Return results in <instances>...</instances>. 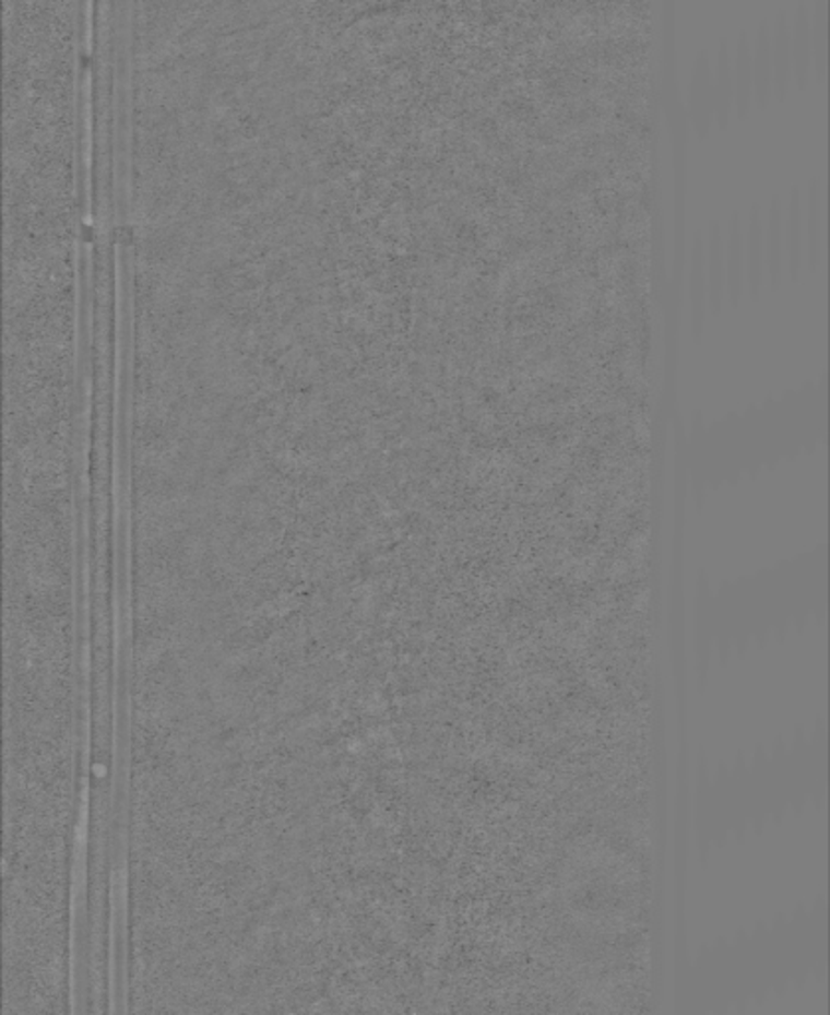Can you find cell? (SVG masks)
<instances>
[{
	"instance_id": "5bb4252c",
	"label": "cell",
	"mask_w": 830,
	"mask_h": 1015,
	"mask_svg": "<svg viewBox=\"0 0 830 1015\" xmlns=\"http://www.w3.org/2000/svg\"><path fill=\"white\" fill-rule=\"evenodd\" d=\"M810 50L813 72L817 80H825L829 72V2L815 0L810 11Z\"/></svg>"
},
{
	"instance_id": "52a82bcc",
	"label": "cell",
	"mask_w": 830,
	"mask_h": 1015,
	"mask_svg": "<svg viewBox=\"0 0 830 1015\" xmlns=\"http://www.w3.org/2000/svg\"><path fill=\"white\" fill-rule=\"evenodd\" d=\"M783 243H785V267L787 272L797 279L798 270L805 258V233H803V204H801V189L793 185L788 189L787 206L783 213Z\"/></svg>"
},
{
	"instance_id": "30bf717a",
	"label": "cell",
	"mask_w": 830,
	"mask_h": 1015,
	"mask_svg": "<svg viewBox=\"0 0 830 1015\" xmlns=\"http://www.w3.org/2000/svg\"><path fill=\"white\" fill-rule=\"evenodd\" d=\"M766 279L771 284H778L783 276L785 268V243H783V211H781V194H773L767 206L766 231Z\"/></svg>"
},
{
	"instance_id": "4fadbf2b",
	"label": "cell",
	"mask_w": 830,
	"mask_h": 1015,
	"mask_svg": "<svg viewBox=\"0 0 830 1015\" xmlns=\"http://www.w3.org/2000/svg\"><path fill=\"white\" fill-rule=\"evenodd\" d=\"M734 70V109L744 116L754 104V64H751V44L746 31L735 38V52L732 56Z\"/></svg>"
},
{
	"instance_id": "7c38bea8",
	"label": "cell",
	"mask_w": 830,
	"mask_h": 1015,
	"mask_svg": "<svg viewBox=\"0 0 830 1015\" xmlns=\"http://www.w3.org/2000/svg\"><path fill=\"white\" fill-rule=\"evenodd\" d=\"M690 306H692V332L700 335L708 311V272H706V240L702 228L693 233L692 258H690Z\"/></svg>"
},
{
	"instance_id": "9c48e42d",
	"label": "cell",
	"mask_w": 830,
	"mask_h": 1015,
	"mask_svg": "<svg viewBox=\"0 0 830 1015\" xmlns=\"http://www.w3.org/2000/svg\"><path fill=\"white\" fill-rule=\"evenodd\" d=\"M771 58H773V92L785 97L793 80L791 70V24L787 9H779L771 22Z\"/></svg>"
},
{
	"instance_id": "8fae6325",
	"label": "cell",
	"mask_w": 830,
	"mask_h": 1015,
	"mask_svg": "<svg viewBox=\"0 0 830 1015\" xmlns=\"http://www.w3.org/2000/svg\"><path fill=\"white\" fill-rule=\"evenodd\" d=\"M754 64V99L767 104L773 92V58H771V22L761 19L757 24L756 40L751 46Z\"/></svg>"
},
{
	"instance_id": "6da1fadb",
	"label": "cell",
	"mask_w": 830,
	"mask_h": 1015,
	"mask_svg": "<svg viewBox=\"0 0 830 1015\" xmlns=\"http://www.w3.org/2000/svg\"><path fill=\"white\" fill-rule=\"evenodd\" d=\"M713 70L708 50H698L693 58L692 75L688 86V109L696 131L703 135L713 123Z\"/></svg>"
},
{
	"instance_id": "7a4b0ae2",
	"label": "cell",
	"mask_w": 830,
	"mask_h": 1015,
	"mask_svg": "<svg viewBox=\"0 0 830 1015\" xmlns=\"http://www.w3.org/2000/svg\"><path fill=\"white\" fill-rule=\"evenodd\" d=\"M725 294L737 304L746 292V246H744V219L742 214H730L724 236Z\"/></svg>"
},
{
	"instance_id": "277c9868",
	"label": "cell",
	"mask_w": 830,
	"mask_h": 1015,
	"mask_svg": "<svg viewBox=\"0 0 830 1015\" xmlns=\"http://www.w3.org/2000/svg\"><path fill=\"white\" fill-rule=\"evenodd\" d=\"M803 233H805V257L810 270H817L822 262L825 248V226H822V179L810 177L805 191L803 209Z\"/></svg>"
},
{
	"instance_id": "5b68a950",
	"label": "cell",
	"mask_w": 830,
	"mask_h": 1015,
	"mask_svg": "<svg viewBox=\"0 0 830 1015\" xmlns=\"http://www.w3.org/2000/svg\"><path fill=\"white\" fill-rule=\"evenodd\" d=\"M791 24V70L798 86H805L813 74V50H810V9L805 0L797 2Z\"/></svg>"
},
{
	"instance_id": "8992f818",
	"label": "cell",
	"mask_w": 830,
	"mask_h": 1015,
	"mask_svg": "<svg viewBox=\"0 0 830 1015\" xmlns=\"http://www.w3.org/2000/svg\"><path fill=\"white\" fill-rule=\"evenodd\" d=\"M713 70V97H715V107H713V119L725 126L732 114H734V70H732V46L727 38L718 40V54H715V66Z\"/></svg>"
},
{
	"instance_id": "ba28073f",
	"label": "cell",
	"mask_w": 830,
	"mask_h": 1015,
	"mask_svg": "<svg viewBox=\"0 0 830 1015\" xmlns=\"http://www.w3.org/2000/svg\"><path fill=\"white\" fill-rule=\"evenodd\" d=\"M706 272H708V308L722 310L725 298L724 233L718 221L708 225L706 238Z\"/></svg>"
},
{
	"instance_id": "3957f363",
	"label": "cell",
	"mask_w": 830,
	"mask_h": 1015,
	"mask_svg": "<svg viewBox=\"0 0 830 1015\" xmlns=\"http://www.w3.org/2000/svg\"><path fill=\"white\" fill-rule=\"evenodd\" d=\"M766 216L761 204H751L747 221L744 223V246H746V288L749 294H757L766 284Z\"/></svg>"
}]
</instances>
